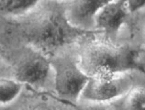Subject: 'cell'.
Wrapping results in <instances>:
<instances>
[{
	"label": "cell",
	"instance_id": "obj_2",
	"mask_svg": "<svg viewBox=\"0 0 145 110\" xmlns=\"http://www.w3.org/2000/svg\"><path fill=\"white\" fill-rule=\"evenodd\" d=\"M94 32L82 38L78 51V66L89 77L127 73L132 70L143 72L140 51L120 45L108 39L97 38Z\"/></svg>",
	"mask_w": 145,
	"mask_h": 110
},
{
	"label": "cell",
	"instance_id": "obj_11",
	"mask_svg": "<svg viewBox=\"0 0 145 110\" xmlns=\"http://www.w3.org/2000/svg\"><path fill=\"white\" fill-rule=\"evenodd\" d=\"M28 110H65L63 107H59L57 105H53L48 102L40 101L29 107Z\"/></svg>",
	"mask_w": 145,
	"mask_h": 110
},
{
	"label": "cell",
	"instance_id": "obj_9",
	"mask_svg": "<svg viewBox=\"0 0 145 110\" xmlns=\"http://www.w3.org/2000/svg\"><path fill=\"white\" fill-rule=\"evenodd\" d=\"M40 0H0V13L18 15L33 8Z\"/></svg>",
	"mask_w": 145,
	"mask_h": 110
},
{
	"label": "cell",
	"instance_id": "obj_8",
	"mask_svg": "<svg viewBox=\"0 0 145 110\" xmlns=\"http://www.w3.org/2000/svg\"><path fill=\"white\" fill-rule=\"evenodd\" d=\"M118 101L110 105L108 110H145V94L143 86H133Z\"/></svg>",
	"mask_w": 145,
	"mask_h": 110
},
{
	"label": "cell",
	"instance_id": "obj_5",
	"mask_svg": "<svg viewBox=\"0 0 145 110\" xmlns=\"http://www.w3.org/2000/svg\"><path fill=\"white\" fill-rule=\"evenodd\" d=\"M50 69V59L30 46L22 49L12 64L14 80L33 86H42L46 83Z\"/></svg>",
	"mask_w": 145,
	"mask_h": 110
},
{
	"label": "cell",
	"instance_id": "obj_12",
	"mask_svg": "<svg viewBox=\"0 0 145 110\" xmlns=\"http://www.w3.org/2000/svg\"><path fill=\"white\" fill-rule=\"evenodd\" d=\"M129 13H134L144 6V0H126Z\"/></svg>",
	"mask_w": 145,
	"mask_h": 110
},
{
	"label": "cell",
	"instance_id": "obj_3",
	"mask_svg": "<svg viewBox=\"0 0 145 110\" xmlns=\"http://www.w3.org/2000/svg\"><path fill=\"white\" fill-rule=\"evenodd\" d=\"M50 62L54 70V86L57 94L61 100L75 107L74 104L90 77L80 69L78 60H74L70 55H53Z\"/></svg>",
	"mask_w": 145,
	"mask_h": 110
},
{
	"label": "cell",
	"instance_id": "obj_14",
	"mask_svg": "<svg viewBox=\"0 0 145 110\" xmlns=\"http://www.w3.org/2000/svg\"><path fill=\"white\" fill-rule=\"evenodd\" d=\"M0 110H7V109H4V108H1V107H0Z\"/></svg>",
	"mask_w": 145,
	"mask_h": 110
},
{
	"label": "cell",
	"instance_id": "obj_7",
	"mask_svg": "<svg viewBox=\"0 0 145 110\" xmlns=\"http://www.w3.org/2000/svg\"><path fill=\"white\" fill-rule=\"evenodd\" d=\"M111 0H70L65 7L68 22L76 29L90 30L98 10Z\"/></svg>",
	"mask_w": 145,
	"mask_h": 110
},
{
	"label": "cell",
	"instance_id": "obj_4",
	"mask_svg": "<svg viewBox=\"0 0 145 110\" xmlns=\"http://www.w3.org/2000/svg\"><path fill=\"white\" fill-rule=\"evenodd\" d=\"M133 86L134 78L127 73L90 77L80 97L84 101L103 104L121 97Z\"/></svg>",
	"mask_w": 145,
	"mask_h": 110
},
{
	"label": "cell",
	"instance_id": "obj_6",
	"mask_svg": "<svg viewBox=\"0 0 145 110\" xmlns=\"http://www.w3.org/2000/svg\"><path fill=\"white\" fill-rule=\"evenodd\" d=\"M129 15L126 0H111L98 10L94 18V27L108 39L114 41Z\"/></svg>",
	"mask_w": 145,
	"mask_h": 110
},
{
	"label": "cell",
	"instance_id": "obj_13",
	"mask_svg": "<svg viewBox=\"0 0 145 110\" xmlns=\"http://www.w3.org/2000/svg\"><path fill=\"white\" fill-rule=\"evenodd\" d=\"M76 110H108L106 107H105L103 104H97L93 105H88V107H76Z\"/></svg>",
	"mask_w": 145,
	"mask_h": 110
},
{
	"label": "cell",
	"instance_id": "obj_10",
	"mask_svg": "<svg viewBox=\"0 0 145 110\" xmlns=\"http://www.w3.org/2000/svg\"><path fill=\"white\" fill-rule=\"evenodd\" d=\"M23 83L12 79L0 78V104L6 105L12 102L21 92Z\"/></svg>",
	"mask_w": 145,
	"mask_h": 110
},
{
	"label": "cell",
	"instance_id": "obj_1",
	"mask_svg": "<svg viewBox=\"0 0 145 110\" xmlns=\"http://www.w3.org/2000/svg\"><path fill=\"white\" fill-rule=\"evenodd\" d=\"M18 22L22 39L47 57L55 55L61 47L97 32L72 27L66 18L65 6L53 1L40 6Z\"/></svg>",
	"mask_w": 145,
	"mask_h": 110
}]
</instances>
